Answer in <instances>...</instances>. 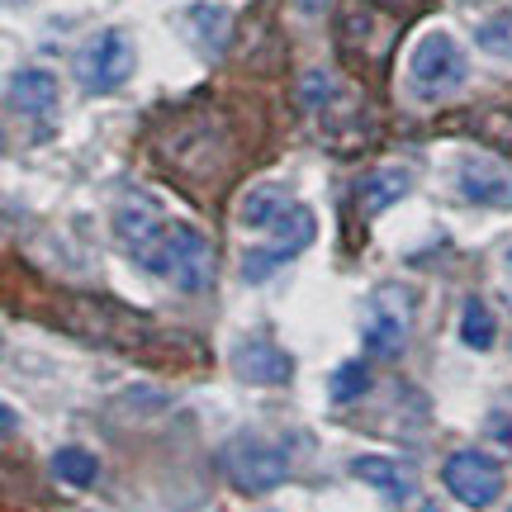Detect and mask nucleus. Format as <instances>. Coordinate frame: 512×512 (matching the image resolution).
<instances>
[{
	"label": "nucleus",
	"mask_w": 512,
	"mask_h": 512,
	"mask_svg": "<svg viewBox=\"0 0 512 512\" xmlns=\"http://www.w3.org/2000/svg\"><path fill=\"white\" fill-rule=\"evenodd\" d=\"M233 370H238V380L252 384H285L294 375V356L280 342H271L266 332H256L233 347Z\"/></svg>",
	"instance_id": "nucleus-9"
},
{
	"label": "nucleus",
	"mask_w": 512,
	"mask_h": 512,
	"mask_svg": "<svg viewBox=\"0 0 512 512\" xmlns=\"http://www.w3.org/2000/svg\"><path fill=\"white\" fill-rule=\"evenodd\" d=\"M299 10H328V0H294Z\"/></svg>",
	"instance_id": "nucleus-19"
},
{
	"label": "nucleus",
	"mask_w": 512,
	"mask_h": 512,
	"mask_svg": "<svg viewBox=\"0 0 512 512\" xmlns=\"http://www.w3.org/2000/svg\"><path fill=\"white\" fill-rule=\"evenodd\" d=\"M238 223L247 233H261V247L242 256V275L247 280H266L275 266H285L294 256L304 252L318 233V223H313V209L309 204H299L285 190V185H252L247 195L238 200Z\"/></svg>",
	"instance_id": "nucleus-1"
},
{
	"label": "nucleus",
	"mask_w": 512,
	"mask_h": 512,
	"mask_svg": "<svg viewBox=\"0 0 512 512\" xmlns=\"http://www.w3.org/2000/svg\"><path fill=\"white\" fill-rule=\"evenodd\" d=\"M138 72V48L124 29H100V34L76 53V81L91 95H110L119 91L128 76Z\"/></svg>",
	"instance_id": "nucleus-6"
},
{
	"label": "nucleus",
	"mask_w": 512,
	"mask_h": 512,
	"mask_svg": "<svg viewBox=\"0 0 512 512\" xmlns=\"http://www.w3.org/2000/svg\"><path fill=\"white\" fill-rule=\"evenodd\" d=\"M460 195L479 209H512V171L489 157H460L456 166Z\"/></svg>",
	"instance_id": "nucleus-8"
},
{
	"label": "nucleus",
	"mask_w": 512,
	"mask_h": 512,
	"mask_svg": "<svg viewBox=\"0 0 512 512\" xmlns=\"http://www.w3.org/2000/svg\"><path fill=\"white\" fill-rule=\"evenodd\" d=\"M460 342L470 351H489L498 342L494 309H489L484 299H465V309H460Z\"/></svg>",
	"instance_id": "nucleus-14"
},
{
	"label": "nucleus",
	"mask_w": 512,
	"mask_h": 512,
	"mask_svg": "<svg viewBox=\"0 0 512 512\" xmlns=\"http://www.w3.org/2000/svg\"><path fill=\"white\" fill-rule=\"evenodd\" d=\"M475 43L489 57L512 62V10H503V15H494V19H484V24L475 29Z\"/></svg>",
	"instance_id": "nucleus-17"
},
{
	"label": "nucleus",
	"mask_w": 512,
	"mask_h": 512,
	"mask_svg": "<svg viewBox=\"0 0 512 512\" xmlns=\"http://www.w3.org/2000/svg\"><path fill=\"white\" fill-rule=\"evenodd\" d=\"M470 62H465V48L446 29H427V34L413 43L408 53V81L422 100H437V95H451L465 81Z\"/></svg>",
	"instance_id": "nucleus-3"
},
{
	"label": "nucleus",
	"mask_w": 512,
	"mask_h": 512,
	"mask_svg": "<svg viewBox=\"0 0 512 512\" xmlns=\"http://www.w3.org/2000/svg\"><path fill=\"white\" fill-rule=\"evenodd\" d=\"M5 100H10L15 114H53L57 110V76L43 72V67H24V72L10 76Z\"/></svg>",
	"instance_id": "nucleus-10"
},
{
	"label": "nucleus",
	"mask_w": 512,
	"mask_h": 512,
	"mask_svg": "<svg viewBox=\"0 0 512 512\" xmlns=\"http://www.w3.org/2000/svg\"><path fill=\"white\" fill-rule=\"evenodd\" d=\"M408 190H413V176L403 166H380V171H370L366 181H361V209L375 219L389 204H399Z\"/></svg>",
	"instance_id": "nucleus-13"
},
{
	"label": "nucleus",
	"mask_w": 512,
	"mask_h": 512,
	"mask_svg": "<svg viewBox=\"0 0 512 512\" xmlns=\"http://www.w3.org/2000/svg\"><path fill=\"white\" fill-rule=\"evenodd\" d=\"M484 432H489V441H498V446L512 456V399H503V403H494V408H489Z\"/></svg>",
	"instance_id": "nucleus-18"
},
{
	"label": "nucleus",
	"mask_w": 512,
	"mask_h": 512,
	"mask_svg": "<svg viewBox=\"0 0 512 512\" xmlns=\"http://www.w3.org/2000/svg\"><path fill=\"white\" fill-rule=\"evenodd\" d=\"M351 475L366 479L370 489H380V494L394 498V503H399V498H413V470L389 456H356L351 460Z\"/></svg>",
	"instance_id": "nucleus-11"
},
{
	"label": "nucleus",
	"mask_w": 512,
	"mask_h": 512,
	"mask_svg": "<svg viewBox=\"0 0 512 512\" xmlns=\"http://www.w3.org/2000/svg\"><path fill=\"white\" fill-rule=\"evenodd\" d=\"M422 512H437V508H422Z\"/></svg>",
	"instance_id": "nucleus-21"
},
{
	"label": "nucleus",
	"mask_w": 512,
	"mask_h": 512,
	"mask_svg": "<svg viewBox=\"0 0 512 512\" xmlns=\"http://www.w3.org/2000/svg\"><path fill=\"white\" fill-rule=\"evenodd\" d=\"M441 484L451 489L456 503H465V508H475V512L494 508L498 498H503V489H508L503 465L489 451H456V456L441 465Z\"/></svg>",
	"instance_id": "nucleus-7"
},
{
	"label": "nucleus",
	"mask_w": 512,
	"mask_h": 512,
	"mask_svg": "<svg viewBox=\"0 0 512 512\" xmlns=\"http://www.w3.org/2000/svg\"><path fill=\"white\" fill-rule=\"evenodd\" d=\"M418 313V294L408 285H380L366 304V323H361V342L370 356H399L408 347V328Z\"/></svg>",
	"instance_id": "nucleus-5"
},
{
	"label": "nucleus",
	"mask_w": 512,
	"mask_h": 512,
	"mask_svg": "<svg viewBox=\"0 0 512 512\" xmlns=\"http://www.w3.org/2000/svg\"><path fill=\"white\" fill-rule=\"evenodd\" d=\"M152 275H162L166 285L181 294H204L214 280V242L204 238L195 223H162L152 238L133 252Z\"/></svg>",
	"instance_id": "nucleus-2"
},
{
	"label": "nucleus",
	"mask_w": 512,
	"mask_h": 512,
	"mask_svg": "<svg viewBox=\"0 0 512 512\" xmlns=\"http://www.w3.org/2000/svg\"><path fill=\"white\" fill-rule=\"evenodd\" d=\"M53 475L62 484H72V489H91L95 475H100V460L86 451V446H62L53 456Z\"/></svg>",
	"instance_id": "nucleus-15"
},
{
	"label": "nucleus",
	"mask_w": 512,
	"mask_h": 512,
	"mask_svg": "<svg viewBox=\"0 0 512 512\" xmlns=\"http://www.w3.org/2000/svg\"><path fill=\"white\" fill-rule=\"evenodd\" d=\"M366 389H370V370L361 366V361H342L328 380V399L332 403H351V399H361Z\"/></svg>",
	"instance_id": "nucleus-16"
},
{
	"label": "nucleus",
	"mask_w": 512,
	"mask_h": 512,
	"mask_svg": "<svg viewBox=\"0 0 512 512\" xmlns=\"http://www.w3.org/2000/svg\"><path fill=\"white\" fill-rule=\"evenodd\" d=\"M503 266H508V271H512V242H508V252H503Z\"/></svg>",
	"instance_id": "nucleus-20"
},
{
	"label": "nucleus",
	"mask_w": 512,
	"mask_h": 512,
	"mask_svg": "<svg viewBox=\"0 0 512 512\" xmlns=\"http://www.w3.org/2000/svg\"><path fill=\"white\" fill-rule=\"evenodd\" d=\"M223 475L238 484L242 494H266V489H280L290 479V451L275 446L266 437H252V432H238V437L223 446Z\"/></svg>",
	"instance_id": "nucleus-4"
},
{
	"label": "nucleus",
	"mask_w": 512,
	"mask_h": 512,
	"mask_svg": "<svg viewBox=\"0 0 512 512\" xmlns=\"http://www.w3.org/2000/svg\"><path fill=\"white\" fill-rule=\"evenodd\" d=\"M181 29L204 57H214L228 48V10H223V5H190L181 15Z\"/></svg>",
	"instance_id": "nucleus-12"
}]
</instances>
